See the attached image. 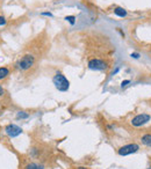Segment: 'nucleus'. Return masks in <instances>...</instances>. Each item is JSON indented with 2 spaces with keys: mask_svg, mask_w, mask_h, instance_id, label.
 Listing matches in <instances>:
<instances>
[{
  "mask_svg": "<svg viewBox=\"0 0 151 169\" xmlns=\"http://www.w3.org/2000/svg\"><path fill=\"white\" fill-rule=\"evenodd\" d=\"M87 66L94 71H106L110 67V63L104 58H90L87 62Z\"/></svg>",
  "mask_w": 151,
  "mask_h": 169,
  "instance_id": "nucleus-1",
  "label": "nucleus"
},
{
  "mask_svg": "<svg viewBox=\"0 0 151 169\" xmlns=\"http://www.w3.org/2000/svg\"><path fill=\"white\" fill-rule=\"evenodd\" d=\"M35 65V57L30 53L22 56L16 63V68L19 71H28Z\"/></svg>",
  "mask_w": 151,
  "mask_h": 169,
  "instance_id": "nucleus-2",
  "label": "nucleus"
},
{
  "mask_svg": "<svg viewBox=\"0 0 151 169\" xmlns=\"http://www.w3.org/2000/svg\"><path fill=\"white\" fill-rule=\"evenodd\" d=\"M52 81H54L55 87H56L58 91H61V92H66V91L69 89V87H70L69 80H67L65 78V75H63L61 72L56 73V75L54 77Z\"/></svg>",
  "mask_w": 151,
  "mask_h": 169,
  "instance_id": "nucleus-3",
  "label": "nucleus"
},
{
  "mask_svg": "<svg viewBox=\"0 0 151 169\" xmlns=\"http://www.w3.org/2000/svg\"><path fill=\"white\" fill-rule=\"evenodd\" d=\"M138 150H140V146L137 145V144H128V145L120 147L118 150V153L121 156H126V155H130L136 153Z\"/></svg>",
  "mask_w": 151,
  "mask_h": 169,
  "instance_id": "nucleus-4",
  "label": "nucleus"
},
{
  "mask_svg": "<svg viewBox=\"0 0 151 169\" xmlns=\"http://www.w3.org/2000/svg\"><path fill=\"white\" fill-rule=\"evenodd\" d=\"M150 119H151L150 115H148V114H140V115L135 116L132 119V125L138 127V126L144 125L148 122H150Z\"/></svg>",
  "mask_w": 151,
  "mask_h": 169,
  "instance_id": "nucleus-5",
  "label": "nucleus"
},
{
  "mask_svg": "<svg viewBox=\"0 0 151 169\" xmlns=\"http://www.w3.org/2000/svg\"><path fill=\"white\" fill-rule=\"evenodd\" d=\"M6 133L10 135V137H12V138H14V137H18L19 135H21V132H22V130H21V127H19L18 125H14V124H10V125L6 126Z\"/></svg>",
  "mask_w": 151,
  "mask_h": 169,
  "instance_id": "nucleus-6",
  "label": "nucleus"
},
{
  "mask_svg": "<svg viewBox=\"0 0 151 169\" xmlns=\"http://www.w3.org/2000/svg\"><path fill=\"white\" fill-rule=\"evenodd\" d=\"M142 144H144L148 147H151V135L150 133H146L142 137Z\"/></svg>",
  "mask_w": 151,
  "mask_h": 169,
  "instance_id": "nucleus-7",
  "label": "nucleus"
},
{
  "mask_svg": "<svg viewBox=\"0 0 151 169\" xmlns=\"http://www.w3.org/2000/svg\"><path fill=\"white\" fill-rule=\"evenodd\" d=\"M114 14L120 16V18H124L127 15V10H124V8H122V7H116L114 10Z\"/></svg>",
  "mask_w": 151,
  "mask_h": 169,
  "instance_id": "nucleus-8",
  "label": "nucleus"
},
{
  "mask_svg": "<svg viewBox=\"0 0 151 169\" xmlns=\"http://www.w3.org/2000/svg\"><path fill=\"white\" fill-rule=\"evenodd\" d=\"M10 74V70L7 67H0V80L5 79V78L8 77Z\"/></svg>",
  "mask_w": 151,
  "mask_h": 169,
  "instance_id": "nucleus-9",
  "label": "nucleus"
},
{
  "mask_svg": "<svg viewBox=\"0 0 151 169\" xmlns=\"http://www.w3.org/2000/svg\"><path fill=\"white\" fill-rule=\"evenodd\" d=\"M24 169H44V167H43L42 164H40V163H35V162H32V163L27 164Z\"/></svg>",
  "mask_w": 151,
  "mask_h": 169,
  "instance_id": "nucleus-10",
  "label": "nucleus"
},
{
  "mask_svg": "<svg viewBox=\"0 0 151 169\" xmlns=\"http://www.w3.org/2000/svg\"><path fill=\"white\" fill-rule=\"evenodd\" d=\"M28 114H26V112H24V111H22V112H21V111H20V112H18V115H16V117H18V118H28Z\"/></svg>",
  "mask_w": 151,
  "mask_h": 169,
  "instance_id": "nucleus-11",
  "label": "nucleus"
},
{
  "mask_svg": "<svg viewBox=\"0 0 151 169\" xmlns=\"http://www.w3.org/2000/svg\"><path fill=\"white\" fill-rule=\"evenodd\" d=\"M75 19H76L75 16H66V18H65V20H67V21H69L71 24L75 23Z\"/></svg>",
  "mask_w": 151,
  "mask_h": 169,
  "instance_id": "nucleus-12",
  "label": "nucleus"
},
{
  "mask_svg": "<svg viewBox=\"0 0 151 169\" xmlns=\"http://www.w3.org/2000/svg\"><path fill=\"white\" fill-rule=\"evenodd\" d=\"M6 23V19L4 16H0V26H4Z\"/></svg>",
  "mask_w": 151,
  "mask_h": 169,
  "instance_id": "nucleus-13",
  "label": "nucleus"
},
{
  "mask_svg": "<svg viewBox=\"0 0 151 169\" xmlns=\"http://www.w3.org/2000/svg\"><path fill=\"white\" fill-rule=\"evenodd\" d=\"M129 80H124V81H122V83H121V86H122V87H124V86H127L128 83H129Z\"/></svg>",
  "mask_w": 151,
  "mask_h": 169,
  "instance_id": "nucleus-14",
  "label": "nucleus"
},
{
  "mask_svg": "<svg viewBox=\"0 0 151 169\" xmlns=\"http://www.w3.org/2000/svg\"><path fill=\"white\" fill-rule=\"evenodd\" d=\"M132 57H134V58H140V54H138V53H135V52H134V53H132Z\"/></svg>",
  "mask_w": 151,
  "mask_h": 169,
  "instance_id": "nucleus-15",
  "label": "nucleus"
},
{
  "mask_svg": "<svg viewBox=\"0 0 151 169\" xmlns=\"http://www.w3.org/2000/svg\"><path fill=\"white\" fill-rule=\"evenodd\" d=\"M1 95H4V88L0 86V96H1Z\"/></svg>",
  "mask_w": 151,
  "mask_h": 169,
  "instance_id": "nucleus-16",
  "label": "nucleus"
},
{
  "mask_svg": "<svg viewBox=\"0 0 151 169\" xmlns=\"http://www.w3.org/2000/svg\"><path fill=\"white\" fill-rule=\"evenodd\" d=\"M43 15H48V16H51V13H43Z\"/></svg>",
  "mask_w": 151,
  "mask_h": 169,
  "instance_id": "nucleus-17",
  "label": "nucleus"
},
{
  "mask_svg": "<svg viewBox=\"0 0 151 169\" xmlns=\"http://www.w3.org/2000/svg\"><path fill=\"white\" fill-rule=\"evenodd\" d=\"M78 169H86V168H85V167H79Z\"/></svg>",
  "mask_w": 151,
  "mask_h": 169,
  "instance_id": "nucleus-18",
  "label": "nucleus"
},
{
  "mask_svg": "<svg viewBox=\"0 0 151 169\" xmlns=\"http://www.w3.org/2000/svg\"><path fill=\"white\" fill-rule=\"evenodd\" d=\"M149 169H151V167H149Z\"/></svg>",
  "mask_w": 151,
  "mask_h": 169,
  "instance_id": "nucleus-19",
  "label": "nucleus"
}]
</instances>
